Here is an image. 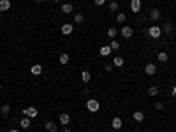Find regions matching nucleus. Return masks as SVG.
Here are the masks:
<instances>
[{"label":"nucleus","instance_id":"4","mask_svg":"<svg viewBox=\"0 0 176 132\" xmlns=\"http://www.w3.org/2000/svg\"><path fill=\"white\" fill-rule=\"evenodd\" d=\"M23 115H25L27 118H30V120H32V118H35V116L39 115V111H37L34 106H30V107H25V109H23Z\"/></svg>","mask_w":176,"mask_h":132},{"label":"nucleus","instance_id":"38","mask_svg":"<svg viewBox=\"0 0 176 132\" xmlns=\"http://www.w3.org/2000/svg\"><path fill=\"white\" fill-rule=\"evenodd\" d=\"M0 90H2V83H0Z\"/></svg>","mask_w":176,"mask_h":132},{"label":"nucleus","instance_id":"31","mask_svg":"<svg viewBox=\"0 0 176 132\" xmlns=\"http://www.w3.org/2000/svg\"><path fill=\"white\" fill-rule=\"evenodd\" d=\"M155 109H159V111L164 109V104H162V102H155Z\"/></svg>","mask_w":176,"mask_h":132},{"label":"nucleus","instance_id":"24","mask_svg":"<svg viewBox=\"0 0 176 132\" xmlns=\"http://www.w3.org/2000/svg\"><path fill=\"white\" fill-rule=\"evenodd\" d=\"M125 21H127V16L123 13H118L116 14V23H125Z\"/></svg>","mask_w":176,"mask_h":132},{"label":"nucleus","instance_id":"2","mask_svg":"<svg viewBox=\"0 0 176 132\" xmlns=\"http://www.w3.org/2000/svg\"><path fill=\"white\" fill-rule=\"evenodd\" d=\"M148 35H150L151 39H159V37L162 35V28H160L159 25H151V27L148 28Z\"/></svg>","mask_w":176,"mask_h":132},{"label":"nucleus","instance_id":"21","mask_svg":"<svg viewBox=\"0 0 176 132\" xmlns=\"http://www.w3.org/2000/svg\"><path fill=\"white\" fill-rule=\"evenodd\" d=\"M113 65H115V67H122L123 65V58L122 56H115V58H113Z\"/></svg>","mask_w":176,"mask_h":132},{"label":"nucleus","instance_id":"13","mask_svg":"<svg viewBox=\"0 0 176 132\" xmlns=\"http://www.w3.org/2000/svg\"><path fill=\"white\" fill-rule=\"evenodd\" d=\"M11 9V2L9 0H0V13H5Z\"/></svg>","mask_w":176,"mask_h":132},{"label":"nucleus","instance_id":"29","mask_svg":"<svg viewBox=\"0 0 176 132\" xmlns=\"http://www.w3.org/2000/svg\"><path fill=\"white\" fill-rule=\"evenodd\" d=\"M9 111H11V106H9V104H4L0 113H2V115H9Z\"/></svg>","mask_w":176,"mask_h":132},{"label":"nucleus","instance_id":"40","mask_svg":"<svg viewBox=\"0 0 176 132\" xmlns=\"http://www.w3.org/2000/svg\"><path fill=\"white\" fill-rule=\"evenodd\" d=\"M92 132H95V130H92Z\"/></svg>","mask_w":176,"mask_h":132},{"label":"nucleus","instance_id":"30","mask_svg":"<svg viewBox=\"0 0 176 132\" xmlns=\"http://www.w3.org/2000/svg\"><path fill=\"white\" fill-rule=\"evenodd\" d=\"M94 2H95V5H99V7H100V5H104V4H106V0H94Z\"/></svg>","mask_w":176,"mask_h":132},{"label":"nucleus","instance_id":"35","mask_svg":"<svg viewBox=\"0 0 176 132\" xmlns=\"http://www.w3.org/2000/svg\"><path fill=\"white\" fill-rule=\"evenodd\" d=\"M64 132H70V129H69V127H65V129H64Z\"/></svg>","mask_w":176,"mask_h":132},{"label":"nucleus","instance_id":"22","mask_svg":"<svg viewBox=\"0 0 176 132\" xmlns=\"http://www.w3.org/2000/svg\"><path fill=\"white\" fill-rule=\"evenodd\" d=\"M74 21H76L78 25H81L83 21H85V16H83L81 13H76V14H74Z\"/></svg>","mask_w":176,"mask_h":132},{"label":"nucleus","instance_id":"17","mask_svg":"<svg viewBox=\"0 0 176 132\" xmlns=\"http://www.w3.org/2000/svg\"><path fill=\"white\" fill-rule=\"evenodd\" d=\"M72 9H74L72 4H64V5H62V13H64V14H70Z\"/></svg>","mask_w":176,"mask_h":132},{"label":"nucleus","instance_id":"39","mask_svg":"<svg viewBox=\"0 0 176 132\" xmlns=\"http://www.w3.org/2000/svg\"><path fill=\"white\" fill-rule=\"evenodd\" d=\"M113 2H116V0H113Z\"/></svg>","mask_w":176,"mask_h":132},{"label":"nucleus","instance_id":"25","mask_svg":"<svg viewBox=\"0 0 176 132\" xmlns=\"http://www.w3.org/2000/svg\"><path fill=\"white\" fill-rule=\"evenodd\" d=\"M109 11H111V13H118V11H120L118 2H111V4H109Z\"/></svg>","mask_w":176,"mask_h":132},{"label":"nucleus","instance_id":"20","mask_svg":"<svg viewBox=\"0 0 176 132\" xmlns=\"http://www.w3.org/2000/svg\"><path fill=\"white\" fill-rule=\"evenodd\" d=\"M30 123H32V121H30V118H27V116H25L21 121H19V125H21V129H28V127H30Z\"/></svg>","mask_w":176,"mask_h":132},{"label":"nucleus","instance_id":"19","mask_svg":"<svg viewBox=\"0 0 176 132\" xmlns=\"http://www.w3.org/2000/svg\"><path fill=\"white\" fill-rule=\"evenodd\" d=\"M58 60H60V64H62V65H65V64H69V60H70V58H69V55H67V53H60V58H58Z\"/></svg>","mask_w":176,"mask_h":132},{"label":"nucleus","instance_id":"14","mask_svg":"<svg viewBox=\"0 0 176 132\" xmlns=\"http://www.w3.org/2000/svg\"><path fill=\"white\" fill-rule=\"evenodd\" d=\"M46 130L48 132H58V127H56V123H53V121H46Z\"/></svg>","mask_w":176,"mask_h":132},{"label":"nucleus","instance_id":"23","mask_svg":"<svg viewBox=\"0 0 176 132\" xmlns=\"http://www.w3.org/2000/svg\"><path fill=\"white\" fill-rule=\"evenodd\" d=\"M134 120H136V121H143L144 120V113H143V111H136V113H134Z\"/></svg>","mask_w":176,"mask_h":132},{"label":"nucleus","instance_id":"33","mask_svg":"<svg viewBox=\"0 0 176 132\" xmlns=\"http://www.w3.org/2000/svg\"><path fill=\"white\" fill-rule=\"evenodd\" d=\"M173 95H174V97H176V85H174V86H173Z\"/></svg>","mask_w":176,"mask_h":132},{"label":"nucleus","instance_id":"18","mask_svg":"<svg viewBox=\"0 0 176 132\" xmlns=\"http://www.w3.org/2000/svg\"><path fill=\"white\" fill-rule=\"evenodd\" d=\"M109 48L113 49V51H118V49H120V42H118L116 39H111V42H109Z\"/></svg>","mask_w":176,"mask_h":132},{"label":"nucleus","instance_id":"16","mask_svg":"<svg viewBox=\"0 0 176 132\" xmlns=\"http://www.w3.org/2000/svg\"><path fill=\"white\" fill-rule=\"evenodd\" d=\"M111 51H113V49H111L109 46H102V48H100V55L104 56V58H106V56H109V55H111Z\"/></svg>","mask_w":176,"mask_h":132},{"label":"nucleus","instance_id":"5","mask_svg":"<svg viewBox=\"0 0 176 132\" xmlns=\"http://www.w3.org/2000/svg\"><path fill=\"white\" fill-rule=\"evenodd\" d=\"M155 72H157V65H155V64H146V65H144V74L153 76Z\"/></svg>","mask_w":176,"mask_h":132},{"label":"nucleus","instance_id":"37","mask_svg":"<svg viewBox=\"0 0 176 132\" xmlns=\"http://www.w3.org/2000/svg\"><path fill=\"white\" fill-rule=\"evenodd\" d=\"M53 2H60V0H53Z\"/></svg>","mask_w":176,"mask_h":132},{"label":"nucleus","instance_id":"3","mask_svg":"<svg viewBox=\"0 0 176 132\" xmlns=\"http://www.w3.org/2000/svg\"><path fill=\"white\" fill-rule=\"evenodd\" d=\"M120 34H122L123 39H130V37L134 35V30H132V27H129V25H123L122 30H120Z\"/></svg>","mask_w":176,"mask_h":132},{"label":"nucleus","instance_id":"6","mask_svg":"<svg viewBox=\"0 0 176 132\" xmlns=\"http://www.w3.org/2000/svg\"><path fill=\"white\" fill-rule=\"evenodd\" d=\"M160 28H162V34H167V35H171V34L174 32V27H173V23H171V21L164 23V27H160Z\"/></svg>","mask_w":176,"mask_h":132},{"label":"nucleus","instance_id":"32","mask_svg":"<svg viewBox=\"0 0 176 132\" xmlns=\"http://www.w3.org/2000/svg\"><path fill=\"white\" fill-rule=\"evenodd\" d=\"M113 67H115V65H109V64H108V65H104V69H106V72H111V70H113Z\"/></svg>","mask_w":176,"mask_h":132},{"label":"nucleus","instance_id":"7","mask_svg":"<svg viewBox=\"0 0 176 132\" xmlns=\"http://www.w3.org/2000/svg\"><path fill=\"white\" fill-rule=\"evenodd\" d=\"M130 11L139 13L141 11V0H130Z\"/></svg>","mask_w":176,"mask_h":132},{"label":"nucleus","instance_id":"34","mask_svg":"<svg viewBox=\"0 0 176 132\" xmlns=\"http://www.w3.org/2000/svg\"><path fill=\"white\" fill-rule=\"evenodd\" d=\"M9 132H19L18 129H11V130H9Z\"/></svg>","mask_w":176,"mask_h":132},{"label":"nucleus","instance_id":"26","mask_svg":"<svg viewBox=\"0 0 176 132\" xmlns=\"http://www.w3.org/2000/svg\"><path fill=\"white\" fill-rule=\"evenodd\" d=\"M108 37H109V39H115V37H116V28H115V27L108 28Z\"/></svg>","mask_w":176,"mask_h":132},{"label":"nucleus","instance_id":"12","mask_svg":"<svg viewBox=\"0 0 176 132\" xmlns=\"http://www.w3.org/2000/svg\"><path fill=\"white\" fill-rule=\"evenodd\" d=\"M69 123H70V116H69L67 113H62V115H60V125L67 127Z\"/></svg>","mask_w":176,"mask_h":132},{"label":"nucleus","instance_id":"8","mask_svg":"<svg viewBox=\"0 0 176 132\" xmlns=\"http://www.w3.org/2000/svg\"><path fill=\"white\" fill-rule=\"evenodd\" d=\"M72 30H74V25H62L60 27V32L64 34V35H69V34H72Z\"/></svg>","mask_w":176,"mask_h":132},{"label":"nucleus","instance_id":"11","mask_svg":"<svg viewBox=\"0 0 176 132\" xmlns=\"http://www.w3.org/2000/svg\"><path fill=\"white\" fill-rule=\"evenodd\" d=\"M30 72H32L34 76H41V74H43V65H39V64L32 65V67H30Z\"/></svg>","mask_w":176,"mask_h":132},{"label":"nucleus","instance_id":"36","mask_svg":"<svg viewBox=\"0 0 176 132\" xmlns=\"http://www.w3.org/2000/svg\"><path fill=\"white\" fill-rule=\"evenodd\" d=\"M35 2H43V0H35Z\"/></svg>","mask_w":176,"mask_h":132},{"label":"nucleus","instance_id":"10","mask_svg":"<svg viewBox=\"0 0 176 132\" xmlns=\"http://www.w3.org/2000/svg\"><path fill=\"white\" fill-rule=\"evenodd\" d=\"M160 11H159V9H151V11H150V19H151V21H159V19H160Z\"/></svg>","mask_w":176,"mask_h":132},{"label":"nucleus","instance_id":"15","mask_svg":"<svg viewBox=\"0 0 176 132\" xmlns=\"http://www.w3.org/2000/svg\"><path fill=\"white\" fill-rule=\"evenodd\" d=\"M90 79H92L90 72H88V70H83V74H81V81H83L85 85H88V83H90Z\"/></svg>","mask_w":176,"mask_h":132},{"label":"nucleus","instance_id":"9","mask_svg":"<svg viewBox=\"0 0 176 132\" xmlns=\"http://www.w3.org/2000/svg\"><path fill=\"white\" fill-rule=\"evenodd\" d=\"M122 125H123V121H122V118H118V116H115L111 120V127L115 129V130H118V129H122Z\"/></svg>","mask_w":176,"mask_h":132},{"label":"nucleus","instance_id":"27","mask_svg":"<svg viewBox=\"0 0 176 132\" xmlns=\"http://www.w3.org/2000/svg\"><path fill=\"white\" fill-rule=\"evenodd\" d=\"M148 95H151V97L159 95V88H157V86H150V88H148Z\"/></svg>","mask_w":176,"mask_h":132},{"label":"nucleus","instance_id":"1","mask_svg":"<svg viewBox=\"0 0 176 132\" xmlns=\"http://www.w3.org/2000/svg\"><path fill=\"white\" fill-rule=\"evenodd\" d=\"M86 109L90 111V113H97V111L100 109L99 100H95V99H88V100H86Z\"/></svg>","mask_w":176,"mask_h":132},{"label":"nucleus","instance_id":"28","mask_svg":"<svg viewBox=\"0 0 176 132\" xmlns=\"http://www.w3.org/2000/svg\"><path fill=\"white\" fill-rule=\"evenodd\" d=\"M167 60H169V56H167V53H159V62H162V64H165V62H167Z\"/></svg>","mask_w":176,"mask_h":132}]
</instances>
